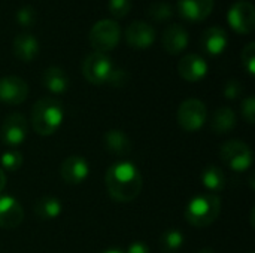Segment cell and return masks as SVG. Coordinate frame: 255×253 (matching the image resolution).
<instances>
[{
  "instance_id": "836d02e7",
  "label": "cell",
  "mask_w": 255,
  "mask_h": 253,
  "mask_svg": "<svg viewBox=\"0 0 255 253\" xmlns=\"http://www.w3.org/2000/svg\"><path fill=\"white\" fill-rule=\"evenodd\" d=\"M4 186H6V174H4L3 169L0 167V192L4 189Z\"/></svg>"
},
{
  "instance_id": "1f68e13d",
  "label": "cell",
  "mask_w": 255,
  "mask_h": 253,
  "mask_svg": "<svg viewBox=\"0 0 255 253\" xmlns=\"http://www.w3.org/2000/svg\"><path fill=\"white\" fill-rule=\"evenodd\" d=\"M127 82V72L126 70H121V69H114L112 75H111V79H109V85H114V86H123L124 84Z\"/></svg>"
},
{
  "instance_id": "44dd1931",
  "label": "cell",
  "mask_w": 255,
  "mask_h": 253,
  "mask_svg": "<svg viewBox=\"0 0 255 253\" xmlns=\"http://www.w3.org/2000/svg\"><path fill=\"white\" fill-rule=\"evenodd\" d=\"M236 124H238L236 113L227 106L217 109L211 118V128L215 134H220V136H224L233 131Z\"/></svg>"
},
{
  "instance_id": "5b68a950",
  "label": "cell",
  "mask_w": 255,
  "mask_h": 253,
  "mask_svg": "<svg viewBox=\"0 0 255 253\" xmlns=\"http://www.w3.org/2000/svg\"><path fill=\"white\" fill-rule=\"evenodd\" d=\"M220 157L223 163L233 171L244 173L251 169L254 155L251 148L242 140H227L220 148Z\"/></svg>"
},
{
  "instance_id": "30bf717a",
  "label": "cell",
  "mask_w": 255,
  "mask_h": 253,
  "mask_svg": "<svg viewBox=\"0 0 255 253\" xmlns=\"http://www.w3.org/2000/svg\"><path fill=\"white\" fill-rule=\"evenodd\" d=\"M28 97L27 82L15 75L0 78V101L4 104H21Z\"/></svg>"
},
{
  "instance_id": "ffe728a7",
  "label": "cell",
  "mask_w": 255,
  "mask_h": 253,
  "mask_svg": "<svg viewBox=\"0 0 255 253\" xmlns=\"http://www.w3.org/2000/svg\"><path fill=\"white\" fill-rule=\"evenodd\" d=\"M105 149L117 157H127L131 152V142L121 130H109L103 136Z\"/></svg>"
},
{
  "instance_id": "277c9868",
  "label": "cell",
  "mask_w": 255,
  "mask_h": 253,
  "mask_svg": "<svg viewBox=\"0 0 255 253\" xmlns=\"http://www.w3.org/2000/svg\"><path fill=\"white\" fill-rule=\"evenodd\" d=\"M121 39V27L114 19H100L97 21L90 33L88 40L94 52H109L117 48Z\"/></svg>"
},
{
  "instance_id": "4dcf8cb0",
  "label": "cell",
  "mask_w": 255,
  "mask_h": 253,
  "mask_svg": "<svg viewBox=\"0 0 255 253\" xmlns=\"http://www.w3.org/2000/svg\"><path fill=\"white\" fill-rule=\"evenodd\" d=\"M241 94H242L241 82L236 81V79H230V81L226 84V86H224V97L229 98V100H235V98H238Z\"/></svg>"
},
{
  "instance_id": "ba28073f",
  "label": "cell",
  "mask_w": 255,
  "mask_h": 253,
  "mask_svg": "<svg viewBox=\"0 0 255 253\" xmlns=\"http://www.w3.org/2000/svg\"><path fill=\"white\" fill-rule=\"evenodd\" d=\"M27 134H28V122L22 113L15 112L4 118L0 128V139L6 146H9L10 149L18 148L25 142Z\"/></svg>"
},
{
  "instance_id": "83f0119b",
  "label": "cell",
  "mask_w": 255,
  "mask_h": 253,
  "mask_svg": "<svg viewBox=\"0 0 255 253\" xmlns=\"http://www.w3.org/2000/svg\"><path fill=\"white\" fill-rule=\"evenodd\" d=\"M108 7L114 18H124L131 10V0H109Z\"/></svg>"
},
{
  "instance_id": "484cf974",
  "label": "cell",
  "mask_w": 255,
  "mask_h": 253,
  "mask_svg": "<svg viewBox=\"0 0 255 253\" xmlns=\"http://www.w3.org/2000/svg\"><path fill=\"white\" fill-rule=\"evenodd\" d=\"M1 167L7 171H16L22 166V154L16 149H9L0 157Z\"/></svg>"
},
{
  "instance_id": "8fae6325",
  "label": "cell",
  "mask_w": 255,
  "mask_h": 253,
  "mask_svg": "<svg viewBox=\"0 0 255 253\" xmlns=\"http://www.w3.org/2000/svg\"><path fill=\"white\" fill-rule=\"evenodd\" d=\"M155 37V28L145 21H133L126 28V42L134 49H146L152 46Z\"/></svg>"
},
{
  "instance_id": "5bb4252c",
  "label": "cell",
  "mask_w": 255,
  "mask_h": 253,
  "mask_svg": "<svg viewBox=\"0 0 255 253\" xmlns=\"http://www.w3.org/2000/svg\"><path fill=\"white\" fill-rule=\"evenodd\" d=\"M215 0H178V12L188 22H202L214 10Z\"/></svg>"
},
{
  "instance_id": "2e32d148",
  "label": "cell",
  "mask_w": 255,
  "mask_h": 253,
  "mask_svg": "<svg viewBox=\"0 0 255 253\" xmlns=\"http://www.w3.org/2000/svg\"><path fill=\"white\" fill-rule=\"evenodd\" d=\"M190 36L188 31L181 25V24H170L161 36V43L163 48L167 54L178 55L184 52V49L188 46Z\"/></svg>"
},
{
  "instance_id": "7a4b0ae2",
  "label": "cell",
  "mask_w": 255,
  "mask_h": 253,
  "mask_svg": "<svg viewBox=\"0 0 255 253\" xmlns=\"http://www.w3.org/2000/svg\"><path fill=\"white\" fill-rule=\"evenodd\" d=\"M64 109L55 98H40L31 109L33 130L40 136H52L63 124Z\"/></svg>"
},
{
  "instance_id": "e575fe53",
  "label": "cell",
  "mask_w": 255,
  "mask_h": 253,
  "mask_svg": "<svg viewBox=\"0 0 255 253\" xmlns=\"http://www.w3.org/2000/svg\"><path fill=\"white\" fill-rule=\"evenodd\" d=\"M102 253H124V251H121V249H117V248H111V249H106V251H103Z\"/></svg>"
},
{
  "instance_id": "9c48e42d",
  "label": "cell",
  "mask_w": 255,
  "mask_h": 253,
  "mask_svg": "<svg viewBox=\"0 0 255 253\" xmlns=\"http://www.w3.org/2000/svg\"><path fill=\"white\" fill-rule=\"evenodd\" d=\"M229 25L238 34H250L255 27V9L254 4L247 0L236 1L227 12Z\"/></svg>"
},
{
  "instance_id": "9a60e30c",
  "label": "cell",
  "mask_w": 255,
  "mask_h": 253,
  "mask_svg": "<svg viewBox=\"0 0 255 253\" xmlns=\"http://www.w3.org/2000/svg\"><path fill=\"white\" fill-rule=\"evenodd\" d=\"M208 63L203 57L197 54H187L179 60L178 72L187 82H199L208 75Z\"/></svg>"
},
{
  "instance_id": "52a82bcc",
  "label": "cell",
  "mask_w": 255,
  "mask_h": 253,
  "mask_svg": "<svg viewBox=\"0 0 255 253\" xmlns=\"http://www.w3.org/2000/svg\"><path fill=\"white\" fill-rule=\"evenodd\" d=\"M208 118L206 106L199 98H187L179 104L178 109V124L182 130L188 133L199 131Z\"/></svg>"
},
{
  "instance_id": "d6a6232c",
  "label": "cell",
  "mask_w": 255,
  "mask_h": 253,
  "mask_svg": "<svg viewBox=\"0 0 255 253\" xmlns=\"http://www.w3.org/2000/svg\"><path fill=\"white\" fill-rule=\"evenodd\" d=\"M124 253H149V248L142 242H134L127 248Z\"/></svg>"
},
{
  "instance_id": "4316f807",
  "label": "cell",
  "mask_w": 255,
  "mask_h": 253,
  "mask_svg": "<svg viewBox=\"0 0 255 253\" xmlns=\"http://www.w3.org/2000/svg\"><path fill=\"white\" fill-rule=\"evenodd\" d=\"M15 19L21 27H31L36 22V12L31 6H21L15 13Z\"/></svg>"
},
{
  "instance_id": "4fadbf2b",
  "label": "cell",
  "mask_w": 255,
  "mask_h": 253,
  "mask_svg": "<svg viewBox=\"0 0 255 253\" xmlns=\"http://www.w3.org/2000/svg\"><path fill=\"white\" fill-rule=\"evenodd\" d=\"M24 221V209L10 195H0V228L15 230Z\"/></svg>"
},
{
  "instance_id": "cb8c5ba5",
  "label": "cell",
  "mask_w": 255,
  "mask_h": 253,
  "mask_svg": "<svg viewBox=\"0 0 255 253\" xmlns=\"http://www.w3.org/2000/svg\"><path fill=\"white\" fill-rule=\"evenodd\" d=\"M185 243V236L179 230H166L160 237V248L164 253H173L179 251Z\"/></svg>"
},
{
  "instance_id": "d4e9b609",
  "label": "cell",
  "mask_w": 255,
  "mask_h": 253,
  "mask_svg": "<svg viewBox=\"0 0 255 253\" xmlns=\"http://www.w3.org/2000/svg\"><path fill=\"white\" fill-rule=\"evenodd\" d=\"M146 15L155 22H166L173 16V6L167 1H155L146 9Z\"/></svg>"
},
{
  "instance_id": "8992f818",
  "label": "cell",
  "mask_w": 255,
  "mask_h": 253,
  "mask_svg": "<svg viewBox=\"0 0 255 253\" xmlns=\"http://www.w3.org/2000/svg\"><path fill=\"white\" fill-rule=\"evenodd\" d=\"M114 69V61L103 52H91L82 63V75L93 85L108 84Z\"/></svg>"
},
{
  "instance_id": "ac0fdd59",
  "label": "cell",
  "mask_w": 255,
  "mask_h": 253,
  "mask_svg": "<svg viewBox=\"0 0 255 253\" xmlns=\"http://www.w3.org/2000/svg\"><path fill=\"white\" fill-rule=\"evenodd\" d=\"M12 49H13V55L18 60H21L24 63H30L39 54V42L31 33L22 31L15 36Z\"/></svg>"
},
{
  "instance_id": "e0dca14e",
  "label": "cell",
  "mask_w": 255,
  "mask_h": 253,
  "mask_svg": "<svg viewBox=\"0 0 255 253\" xmlns=\"http://www.w3.org/2000/svg\"><path fill=\"white\" fill-rule=\"evenodd\" d=\"M200 45H202V49L208 55L218 57L226 51V48L229 45L227 31L223 27H218V25L209 27V28H206L203 31L202 39H200Z\"/></svg>"
},
{
  "instance_id": "603a6c76",
  "label": "cell",
  "mask_w": 255,
  "mask_h": 253,
  "mask_svg": "<svg viewBox=\"0 0 255 253\" xmlns=\"http://www.w3.org/2000/svg\"><path fill=\"white\" fill-rule=\"evenodd\" d=\"M200 180H202L203 188L211 191L209 194L221 192L226 186V176H224L223 170L217 166H208L203 170Z\"/></svg>"
},
{
  "instance_id": "6da1fadb",
  "label": "cell",
  "mask_w": 255,
  "mask_h": 253,
  "mask_svg": "<svg viewBox=\"0 0 255 253\" xmlns=\"http://www.w3.org/2000/svg\"><path fill=\"white\" fill-rule=\"evenodd\" d=\"M105 185L109 197L118 203H131L142 192V176L137 167L130 161L112 164L105 176Z\"/></svg>"
},
{
  "instance_id": "d590c367",
  "label": "cell",
  "mask_w": 255,
  "mask_h": 253,
  "mask_svg": "<svg viewBox=\"0 0 255 253\" xmlns=\"http://www.w3.org/2000/svg\"><path fill=\"white\" fill-rule=\"evenodd\" d=\"M197 253H215L212 249H202V251H199Z\"/></svg>"
},
{
  "instance_id": "d6986e66",
  "label": "cell",
  "mask_w": 255,
  "mask_h": 253,
  "mask_svg": "<svg viewBox=\"0 0 255 253\" xmlns=\"http://www.w3.org/2000/svg\"><path fill=\"white\" fill-rule=\"evenodd\" d=\"M42 84L51 94L60 95V94H64L69 89L70 81H69L67 73L61 67L51 66V67H46L43 70Z\"/></svg>"
},
{
  "instance_id": "f1b7e54d",
  "label": "cell",
  "mask_w": 255,
  "mask_h": 253,
  "mask_svg": "<svg viewBox=\"0 0 255 253\" xmlns=\"http://www.w3.org/2000/svg\"><path fill=\"white\" fill-rule=\"evenodd\" d=\"M242 64L247 69V72L254 76L255 75V43L250 42L244 49H242Z\"/></svg>"
},
{
  "instance_id": "7c38bea8",
  "label": "cell",
  "mask_w": 255,
  "mask_h": 253,
  "mask_svg": "<svg viewBox=\"0 0 255 253\" xmlns=\"http://www.w3.org/2000/svg\"><path fill=\"white\" fill-rule=\"evenodd\" d=\"M60 174L67 185H81L90 174V164L81 155H70L63 161Z\"/></svg>"
},
{
  "instance_id": "7402d4cb",
  "label": "cell",
  "mask_w": 255,
  "mask_h": 253,
  "mask_svg": "<svg viewBox=\"0 0 255 253\" xmlns=\"http://www.w3.org/2000/svg\"><path fill=\"white\" fill-rule=\"evenodd\" d=\"M63 212V204L55 197H42L34 204V213L43 221L57 219Z\"/></svg>"
},
{
  "instance_id": "f546056e",
  "label": "cell",
  "mask_w": 255,
  "mask_h": 253,
  "mask_svg": "<svg viewBox=\"0 0 255 253\" xmlns=\"http://www.w3.org/2000/svg\"><path fill=\"white\" fill-rule=\"evenodd\" d=\"M241 112L244 119L253 125L255 122V98L254 95H248L247 98H244L242 104H241Z\"/></svg>"
},
{
  "instance_id": "3957f363",
  "label": "cell",
  "mask_w": 255,
  "mask_h": 253,
  "mask_svg": "<svg viewBox=\"0 0 255 253\" xmlns=\"http://www.w3.org/2000/svg\"><path fill=\"white\" fill-rule=\"evenodd\" d=\"M221 213V198L217 194H199L193 197L185 207V219L196 228H205L214 224Z\"/></svg>"
}]
</instances>
